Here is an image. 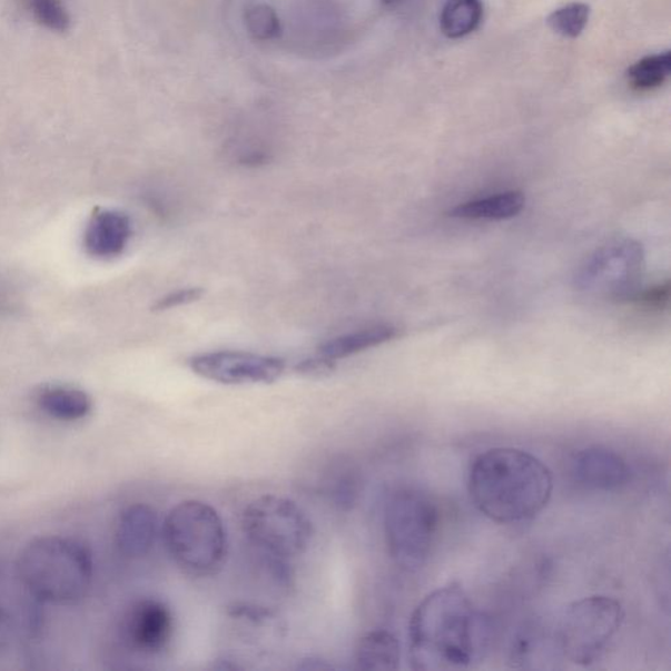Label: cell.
I'll return each mask as SVG.
<instances>
[{
  "label": "cell",
  "instance_id": "obj_23",
  "mask_svg": "<svg viewBox=\"0 0 671 671\" xmlns=\"http://www.w3.org/2000/svg\"><path fill=\"white\" fill-rule=\"evenodd\" d=\"M203 294L200 287H187V289L176 290L160 298L155 304L154 309L155 312H168V309L194 304L203 297Z\"/></svg>",
  "mask_w": 671,
  "mask_h": 671
},
{
  "label": "cell",
  "instance_id": "obj_8",
  "mask_svg": "<svg viewBox=\"0 0 671 671\" xmlns=\"http://www.w3.org/2000/svg\"><path fill=\"white\" fill-rule=\"evenodd\" d=\"M643 246L632 239L615 240L596 249L581 265L574 284L580 292L606 299H632L643 277Z\"/></svg>",
  "mask_w": 671,
  "mask_h": 671
},
{
  "label": "cell",
  "instance_id": "obj_21",
  "mask_svg": "<svg viewBox=\"0 0 671 671\" xmlns=\"http://www.w3.org/2000/svg\"><path fill=\"white\" fill-rule=\"evenodd\" d=\"M27 4L36 23L48 31L66 33L71 28V18L62 0H27Z\"/></svg>",
  "mask_w": 671,
  "mask_h": 671
},
{
  "label": "cell",
  "instance_id": "obj_3",
  "mask_svg": "<svg viewBox=\"0 0 671 671\" xmlns=\"http://www.w3.org/2000/svg\"><path fill=\"white\" fill-rule=\"evenodd\" d=\"M18 572L36 599L55 604L82 601L93 576L91 552L71 537L43 536L27 544Z\"/></svg>",
  "mask_w": 671,
  "mask_h": 671
},
{
  "label": "cell",
  "instance_id": "obj_7",
  "mask_svg": "<svg viewBox=\"0 0 671 671\" xmlns=\"http://www.w3.org/2000/svg\"><path fill=\"white\" fill-rule=\"evenodd\" d=\"M241 527L263 555L283 560L305 554L314 536L306 513L294 501L277 496L254 500L243 513Z\"/></svg>",
  "mask_w": 671,
  "mask_h": 671
},
{
  "label": "cell",
  "instance_id": "obj_9",
  "mask_svg": "<svg viewBox=\"0 0 671 671\" xmlns=\"http://www.w3.org/2000/svg\"><path fill=\"white\" fill-rule=\"evenodd\" d=\"M285 367L282 358L239 351L204 353L190 359L195 374L220 385H268L283 377Z\"/></svg>",
  "mask_w": 671,
  "mask_h": 671
},
{
  "label": "cell",
  "instance_id": "obj_26",
  "mask_svg": "<svg viewBox=\"0 0 671 671\" xmlns=\"http://www.w3.org/2000/svg\"><path fill=\"white\" fill-rule=\"evenodd\" d=\"M10 633V619L7 616L6 611L0 608V652L4 651V648L9 644Z\"/></svg>",
  "mask_w": 671,
  "mask_h": 671
},
{
  "label": "cell",
  "instance_id": "obj_25",
  "mask_svg": "<svg viewBox=\"0 0 671 671\" xmlns=\"http://www.w3.org/2000/svg\"><path fill=\"white\" fill-rule=\"evenodd\" d=\"M334 368L335 363L319 356V358L304 361V363L298 365L297 371L300 374L308 375V377H323V375L332 373Z\"/></svg>",
  "mask_w": 671,
  "mask_h": 671
},
{
  "label": "cell",
  "instance_id": "obj_5",
  "mask_svg": "<svg viewBox=\"0 0 671 671\" xmlns=\"http://www.w3.org/2000/svg\"><path fill=\"white\" fill-rule=\"evenodd\" d=\"M440 525V509L430 495L396 491L385 507L386 543L394 563L407 572L422 570L436 545Z\"/></svg>",
  "mask_w": 671,
  "mask_h": 671
},
{
  "label": "cell",
  "instance_id": "obj_24",
  "mask_svg": "<svg viewBox=\"0 0 671 671\" xmlns=\"http://www.w3.org/2000/svg\"><path fill=\"white\" fill-rule=\"evenodd\" d=\"M670 298V283L661 284L643 293L633 295L632 300L639 306L648 309H663L668 306Z\"/></svg>",
  "mask_w": 671,
  "mask_h": 671
},
{
  "label": "cell",
  "instance_id": "obj_12",
  "mask_svg": "<svg viewBox=\"0 0 671 671\" xmlns=\"http://www.w3.org/2000/svg\"><path fill=\"white\" fill-rule=\"evenodd\" d=\"M132 235L131 220L118 210H99L87 224L83 246L87 254L100 260H112L128 248Z\"/></svg>",
  "mask_w": 671,
  "mask_h": 671
},
{
  "label": "cell",
  "instance_id": "obj_4",
  "mask_svg": "<svg viewBox=\"0 0 671 671\" xmlns=\"http://www.w3.org/2000/svg\"><path fill=\"white\" fill-rule=\"evenodd\" d=\"M169 556L190 578L217 574L227 554V533L216 509L189 500L169 511L161 527Z\"/></svg>",
  "mask_w": 671,
  "mask_h": 671
},
{
  "label": "cell",
  "instance_id": "obj_27",
  "mask_svg": "<svg viewBox=\"0 0 671 671\" xmlns=\"http://www.w3.org/2000/svg\"><path fill=\"white\" fill-rule=\"evenodd\" d=\"M382 2L388 7H395L397 4H401L403 0H382Z\"/></svg>",
  "mask_w": 671,
  "mask_h": 671
},
{
  "label": "cell",
  "instance_id": "obj_17",
  "mask_svg": "<svg viewBox=\"0 0 671 671\" xmlns=\"http://www.w3.org/2000/svg\"><path fill=\"white\" fill-rule=\"evenodd\" d=\"M40 408L59 422H78L92 411V401L85 391L72 387H49L37 397Z\"/></svg>",
  "mask_w": 671,
  "mask_h": 671
},
{
  "label": "cell",
  "instance_id": "obj_19",
  "mask_svg": "<svg viewBox=\"0 0 671 671\" xmlns=\"http://www.w3.org/2000/svg\"><path fill=\"white\" fill-rule=\"evenodd\" d=\"M671 71L670 51L640 59L626 71V80L633 91L651 92L667 82Z\"/></svg>",
  "mask_w": 671,
  "mask_h": 671
},
{
  "label": "cell",
  "instance_id": "obj_2",
  "mask_svg": "<svg viewBox=\"0 0 671 671\" xmlns=\"http://www.w3.org/2000/svg\"><path fill=\"white\" fill-rule=\"evenodd\" d=\"M554 477L535 455L493 447L471 464L468 493L477 511L500 525L534 520L549 506Z\"/></svg>",
  "mask_w": 671,
  "mask_h": 671
},
{
  "label": "cell",
  "instance_id": "obj_10",
  "mask_svg": "<svg viewBox=\"0 0 671 671\" xmlns=\"http://www.w3.org/2000/svg\"><path fill=\"white\" fill-rule=\"evenodd\" d=\"M174 615L165 602L154 599L136 601L125 613L121 633L125 643L137 653L157 655L166 651L174 638Z\"/></svg>",
  "mask_w": 671,
  "mask_h": 671
},
{
  "label": "cell",
  "instance_id": "obj_13",
  "mask_svg": "<svg viewBox=\"0 0 671 671\" xmlns=\"http://www.w3.org/2000/svg\"><path fill=\"white\" fill-rule=\"evenodd\" d=\"M159 531L158 514L146 504L131 505L121 513L116 526V544L128 557H144L152 549Z\"/></svg>",
  "mask_w": 671,
  "mask_h": 671
},
{
  "label": "cell",
  "instance_id": "obj_11",
  "mask_svg": "<svg viewBox=\"0 0 671 671\" xmlns=\"http://www.w3.org/2000/svg\"><path fill=\"white\" fill-rule=\"evenodd\" d=\"M571 474L582 489L599 492L621 490L631 477L622 456L604 447L580 450L571 461Z\"/></svg>",
  "mask_w": 671,
  "mask_h": 671
},
{
  "label": "cell",
  "instance_id": "obj_6",
  "mask_svg": "<svg viewBox=\"0 0 671 671\" xmlns=\"http://www.w3.org/2000/svg\"><path fill=\"white\" fill-rule=\"evenodd\" d=\"M624 621L621 602L608 595H590L564 610L559 624V643L574 665L592 667L613 644Z\"/></svg>",
  "mask_w": 671,
  "mask_h": 671
},
{
  "label": "cell",
  "instance_id": "obj_15",
  "mask_svg": "<svg viewBox=\"0 0 671 671\" xmlns=\"http://www.w3.org/2000/svg\"><path fill=\"white\" fill-rule=\"evenodd\" d=\"M526 198L517 190L504 191L491 197L478 198L455 206L450 217L466 220L511 219L525 208Z\"/></svg>",
  "mask_w": 671,
  "mask_h": 671
},
{
  "label": "cell",
  "instance_id": "obj_22",
  "mask_svg": "<svg viewBox=\"0 0 671 671\" xmlns=\"http://www.w3.org/2000/svg\"><path fill=\"white\" fill-rule=\"evenodd\" d=\"M246 26L249 34L260 41L276 39L282 32V23L276 11L267 4L249 7L246 12Z\"/></svg>",
  "mask_w": 671,
  "mask_h": 671
},
{
  "label": "cell",
  "instance_id": "obj_18",
  "mask_svg": "<svg viewBox=\"0 0 671 671\" xmlns=\"http://www.w3.org/2000/svg\"><path fill=\"white\" fill-rule=\"evenodd\" d=\"M483 4L481 0H447L441 11L440 24L448 39H461L481 26Z\"/></svg>",
  "mask_w": 671,
  "mask_h": 671
},
{
  "label": "cell",
  "instance_id": "obj_16",
  "mask_svg": "<svg viewBox=\"0 0 671 671\" xmlns=\"http://www.w3.org/2000/svg\"><path fill=\"white\" fill-rule=\"evenodd\" d=\"M401 655L399 641L386 630L366 633L356 649L357 667L363 670H395Z\"/></svg>",
  "mask_w": 671,
  "mask_h": 671
},
{
  "label": "cell",
  "instance_id": "obj_20",
  "mask_svg": "<svg viewBox=\"0 0 671 671\" xmlns=\"http://www.w3.org/2000/svg\"><path fill=\"white\" fill-rule=\"evenodd\" d=\"M590 17V7L585 3H571L552 12L547 19V24L552 31L557 34L576 39L588 24Z\"/></svg>",
  "mask_w": 671,
  "mask_h": 671
},
{
  "label": "cell",
  "instance_id": "obj_14",
  "mask_svg": "<svg viewBox=\"0 0 671 671\" xmlns=\"http://www.w3.org/2000/svg\"><path fill=\"white\" fill-rule=\"evenodd\" d=\"M399 335V329L389 324H377V326L349 332L319 346V356L335 363L337 359H344L365 352L375 346L386 344Z\"/></svg>",
  "mask_w": 671,
  "mask_h": 671
},
{
  "label": "cell",
  "instance_id": "obj_1",
  "mask_svg": "<svg viewBox=\"0 0 671 671\" xmlns=\"http://www.w3.org/2000/svg\"><path fill=\"white\" fill-rule=\"evenodd\" d=\"M408 638L413 669H466L482 659L489 644V624L462 586L450 584L417 604Z\"/></svg>",
  "mask_w": 671,
  "mask_h": 671
}]
</instances>
